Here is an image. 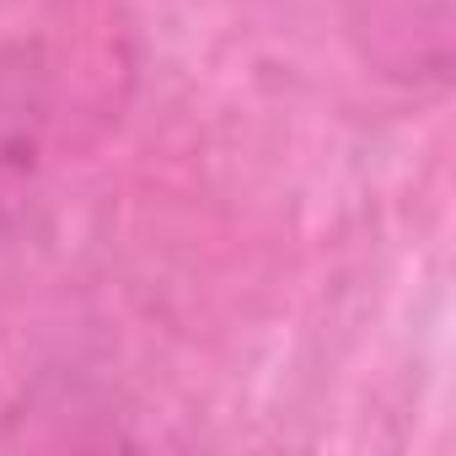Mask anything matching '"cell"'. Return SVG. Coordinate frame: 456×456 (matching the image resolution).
<instances>
[{
  "mask_svg": "<svg viewBox=\"0 0 456 456\" xmlns=\"http://www.w3.org/2000/svg\"><path fill=\"white\" fill-rule=\"evenodd\" d=\"M54 134L60 92L49 49L38 38L0 44V248L28 232L49 193Z\"/></svg>",
  "mask_w": 456,
  "mask_h": 456,
  "instance_id": "cell-1",
  "label": "cell"
}]
</instances>
